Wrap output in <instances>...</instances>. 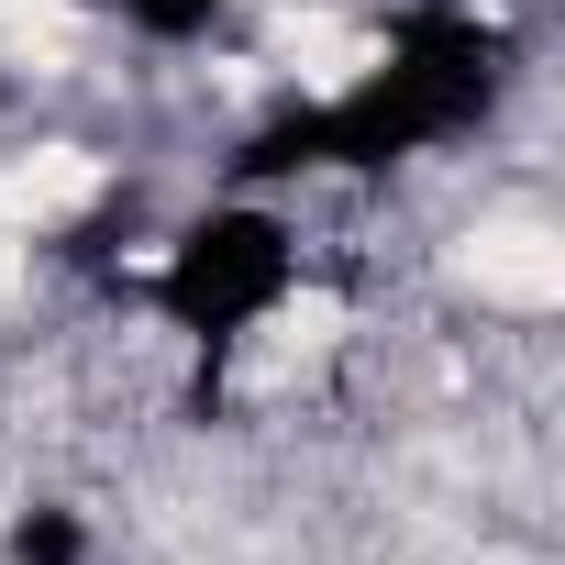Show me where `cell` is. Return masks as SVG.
Segmentation results:
<instances>
[{"label": "cell", "instance_id": "1", "mask_svg": "<svg viewBox=\"0 0 565 565\" xmlns=\"http://www.w3.org/2000/svg\"><path fill=\"white\" fill-rule=\"evenodd\" d=\"M488 100H499V34L466 23V12H411L377 78H355L344 100L255 134L244 178H289V167H399V156L466 134Z\"/></svg>", "mask_w": 565, "mask_h": 565}, {"label": "cell", "instance_id": "2", "mask_svg": "<svg viewBox=\"0 0 565 565\" xmlns=\"http://www.w3.org/2000/svg\"><path fill=\"white\" fill-rule=\"evenodd\" d=\"M289 289H300V233L277 211H255V200H233V211L178 233V255L156 277V311L178 333H200V344H244Z\"/></svg>", "mask_w": 565, "mask_h": 565}]
</instances>
